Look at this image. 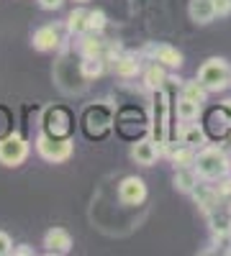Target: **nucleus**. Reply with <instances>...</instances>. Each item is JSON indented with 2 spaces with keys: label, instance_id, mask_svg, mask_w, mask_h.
Segmentation results:
<instances>
[{
  "label": "nucleus",
  "instance_id": "obj_1",
  "mask_svg": "<svg viewBox=\"0 0 231 256\" xmlns=\"http://www.w3.org/2000/svg\"><path fill=\"white\" fill-rule=\"evenodd\" d=\"M193 169L198 172V177L203 182H216V180H221L223 174L231 172V159L218 146H203L200 152L195 154Z\"/></svg>",
  "mask_w": 231,
  "mask_h": 256
},
{
  "label": "nucleus",
  "instance_id": "obj_2",
  "mask_svg": "<svg viewBox=\"0 0 231 256\" xmlns=\"http://www.w3.org/2000/svg\"><path fill=\"white\" fill-rule=\"evenodd\" d=\"M228 80H231V67L221 56L205 59L200 64V70H198V82L208 92H223L228 88Z\"/></svg>",
  "mask_w": 231,
  "mask_h": 256
},
{
  "label": "nucleus",
  "instance_id": "obj_3",
  "mask_svg": "<svg viewBox=\"0 0 231 256\" xmlns=\"http://www.w3.org/2000/svg\"><path fill=\"white\" fill-rule=\"evenodd\" d=\"M170 118H172V102H167L162 88L154 95V113H152V141L164 148L170 144Z\"/></svg>",
  "mask_w": 231,
  "mask_h": 256
},
{
  "label": "nucleus",
  "instance_id": "obj_4",
  "mask_svg": "<svg viewBox=\"0 0 231 256\" xmlns=\"http://www.w3.org/2000/svg\"><path fill=\"white\" fill-rule=\"evenodd\" d=\"M36 152H39L41 159L59 164V162H67L72 156V141L67 136H52V134L44 131L36 138Z\"/></svg>",
  "mask_w": 231,
  "mask_h": 256
},
{
  "label": "nucleus",
  "instance_id": "obj_5",
  "mask_svg": "<svg viewBox=\"0 0 231 256\" xmlns=\"http://www.w3.org/2000/svg\"><path fill=\"white\" fill-rule=\"evenodd\" d=\"M203 128L211 138H223L231 131V105L223 102V105H218V108H211L205 113Z\"/></svg>",
  "mask_w": 231,
  "mask_h": 256
},
{
  "label": "nucleus",
  "instance_id": "obj_6",
  "mask_svg": "<svg viewBox=\"0 0 231 256\" xmlns=\"http://www.w3.org/2000/svg\"><path fill=\"white\" fill-rule=\"evenodd\" d=\"M26 156H29V144L21 136H6L0 141V164L18 166Z\"/></svg>",
  "mask_w": 231,
  "mask_h": 256
},
{
  "label": "nucleus",
  "instance_id": "obj_7",
  "mask_svg": "<svg viewBox=\"0 0 231 256\" xmlns=\"http://www.w3.org/2000/svg\"><path fill=\"white\" fill-rule=\"evenodd\" d=\"M118 200L123 205H141L146 200V184L141 177H126L118 184Z\"/></svg>",
  "mask_w": 231,
  "mask_h": 256
},
{
  "label": "nucleus",
  "instance_id": "obj_8",
  "mask_svg": "<svg viewBox=\"0 0 231 256\" xmlns=\"http://www.w3.org/2000/svg\"><path fill=\"white\" fill-rule=\"evenodd\" d=\"M146 52H149L152 62L162 64V67H170V70H180L182 67V54L175 46H170V44H157V46H149Z\"/></svg>",
  "mask_w": 231,
  "mask_h": 256
},
{
  "label": "nucleus",
  "instance_id": "obj_9",
  "mask_svg": "<svg viewBox=\"0 0 231 256\" xmlns=\"http://www.w3.org/2000/svg\"><path fill=\"white\" fill-rule=\"evenodd\" d=\"M159 156V146L152 141V138H141L131 146V159L141 166H152Z\"/></svg>",
  "mask_w": 231,
  "mask_h": 256
},
{
  "label": "nucleus",
  "instance_id": "obj_10",
  "mask_svg": "<svg viewBox=\"0 0 231 256\" xmlns=\"http://www.w3.org/2000/svg\"><path fill=\"white\" fill-rule=\"evenodd\" d=\"M44 246H47V254H70L72 236L65 228H52V230H47V236H44Z\"/></svg>",
  "mask_w": 231,
  "mask_h": 256
},
{
  "label": "nucleus",
  "instance_id": "obj_11",
  "mask_svg": "<svg viewBox=\"0 0 231 256\" xmlns=\"http://www.w3.org/2000/svg\"><path fill=\"white\" fill-rule=\"evenodd\" d=\"M187 13H190V20L198 26H208L216 18V8L213 0H190L187 3Z\"/></svg>",
  "mask_w": 231,
  "mask_h": 256
},
{
  "label": "nucleus",
  "instance_id": "obj_12",
  "mask_svg": "<svg viewBox=\"0 0 231 256\" xmlns=\"http://www.w3.org/2000/svg\"><path fill=\"white\" fill-rule=\"evenodd\" d=\"M190 195H193L195 205L205 212V216H208L211 210H216V208H218V202H221V198H218V192H216V187H213V184H198V187L190 192Z\"/></svg>",
  "mask_w": 231,
  "mask_h": 256
},
{
  "label": "nucleus",
  "instance_id": "obj_13",
  "mask_svg": "<svg viewBox=\"0 0 231 256\" xmlns=\"http://www.w3.org/2000/svg\"><path fill=\"white\" fill-rule=\"evenodd\" d=\"M59 44H62V36H59L57 26H44L34 34V46L39 52H54Z\"/></svg>",
  "mask_w": 231,
  "mask_h": 256
},
{
  "label": "nucleus",
  "instance_id": "obj_14",
  "mask_svg": "<svg viewBox=\"0 0 231 256\" xmlns=\"http://www.w3.org/2000/svg\"><path fill=\"white\" fill-rule=\"evenodd\" d=\"M139 70H141V64H139V59L134 54H116L113 56V72L118 77H126V80L136 77Z\"/></svg>",
  "mask_w": 231,
  "mask_h": 256
},
{
  "label": "nucleus",
  "instance_id": "obj_15",
  "mask_svg": "<svg viewBox=\"0 0 231 256\" xmlns=\"http://www.w3.org/2000/svg\"><path fill=\"white\" fill-rule=\"evenodd\" d=\"M208 223H211L213 236H231V210H211L208 212Z\"/></svg>",
  "mask_w": 231,
  "mask_h": 256
},
{
  "label": "nucleus",
  "instance_id": "obj_16",
  "mask_svg": "<svg viewBox=\"0 0 231 256\" xmlns=\"http://www.w3.org/2000/svg\"><path fill=\"white\" fill-rule=\"evenodd\" d=\"M198 182H200V177H198V172H195L193 166L175 169V190L185 192V195H190V192L198 187Z\"/></svg>",
  "mask_w": 231,
  "mask_h": 256
},
{
  "label": "nucleus",
  "instance_id": "obj_17",
  "mask_svg": "<svg viewBox=\"0 0 231 256\" xmlns=\"http://www.w3.org/2000/svg\"><path fill=\"white\" fill-rule=\"evenodd\" d=\"M200 108H203L200 102H195V100H190V98L180 95V100H177V108H175V110H177V118H180L182 123H193V120H198Z\"/></svg>",
  "mask_w": 231,
  "mask_h": 256
},
{
  "label": "nucleus",
  "instance_id": "obj_18",
  "mask_svg": "<svg viewBox=\"0 0 231 256\" xmlns=\"http://www.w3.org/2000/svg\"><path fill=\"white\" fill-rule=\"evenodd\" d=\"M164 82H167V72H164V67L162 64H149V67L144 70V84H146V90H159V88H164Z\"/></svg>",
  "mask_w": 231,
  "mask_h": 256
},
{
  "label": "nucleus",
  "instance_id": "obj_19",
  "mask_svg": "<svg viewBox=\"0 0 231 256\" xmlns=\"http://www.w3.org/2000/svg\"><path fill=\"white\" fill-rule=\"evenodd\" d=\"M167 154H170L175 169H180V166H193V164H195V148L185 146V144L177 146V148H167Z\"/></svg>",
  "mask_w": 231,
  "mask_h": 256
},
{
  "label": "nucleus",
  "instance_id": "obj_20",
  "mask_svg": "<svg viewBox=\"0 0 231 256\" xmlns=\"http://www.w3.org/2000/svg\"><path fill=\"white\" fill-rule=\"evenodd\" d=\"M106 59L103 56H82V62H80V72H82V77L85 80H95V77H100L103 72H106V64H103Z\"/></svg>",
  "mask_w": 231,
  "mask_h": 256
},
{
  "label": "nucleus",
  "instance_id": "obj_21",
  "mask_svg": "<svg viewBox=\"0 0 231 256\" xmlns=\"http://www.w3.org/2000/svg\"><path fill=\"white\" fill-rule=\"evenodd\" d=\"M103 49H106V44L98 36H93V31L82 34V38H80V54L82 56H103Z\"/></svg>",
  "mask_w": 231,
  "mask_h": 256
},
{
  "label": "nucleus",
  "instance_id": "obj_22",
  "mask_svg": "<svg viewBox=\"0 0 231 256\" xmlns=\"http://www.w3.org/2000/svg\"><path fill=\"white\" fill-rule=\"evenodd\" d=\"M88 13H90V10H85V8L72 10V13H70V18H67V31H70V34H75V36L88 34Z\"/></svg>",
  "mask_w": 231,
  "mask_h": 256
},
{
  "label": "nucleus",
  "instance_id": "obj_23",
  "mask_svg": "<svg viewBox=\"0 0 231 256\" xmlns=\"http://www.w3.org/2000/svg\"><path fill=\"white\" fill-rule=\"evenodd\" d=\"M205 138H208V134H205V128H200V126H187L185 131H182V144L185 146H190V148H198V146H205Z\"/></svg>",
  "mask_w": 231,
  "mask_h": 256
},
{
  "label": "nucleus",
  "instance_id": "obj_24",
  "mask_svg": "<svg viewBox=\"0 0 231 256\" xmlns=\"http://www.w3.org/2000/svg\"><path fill=\"white\" fill-rule=\"evenodd\" d=\"M182 95L203 105V102L208 100V95H211V92H208V90L203 88V84H200L198 80H185V82H182Z\"/></svg>",
  "mask_w": 231,
  "mask_h": 256
},
{
  "label": "nucleus",
  "instance_id": "obj_25",
  "mask_svg": "<svg viewBox=\"0 0 231 256\" xmlns=\"http://www.w3.org/2000/svg\"><path fill=\"white\" fill-rule=\"evenodd\" d=\"M106 13L103 10H90L88 13V31H93V34H100L103 28H106Z\"/></svg>",
  "mask_w": 231,
  "mask_h": 256
},
{
  "label": "nucleus",
  "instance_id": "obj_26",
  "mask_svg": "<svg viewBox=\"0 0 231 256\" xmlns=\"http://www.w3.org/2000/svg\"><path fill=\"white\" fill-rule=\"evenodd\" d=\"M213 187H216V192H218V198H221V200H223V198H228V195H231V172H228V174H223L221 180H216V184H213Z\"/></svg>",
  "mask_w": 231,
  "mask_h": 256
},
{
  "label": "nucleus",
  "instance_id": "obj_27",
  "mask_svg": "<svg viewBox=\"0 0 231 256\" xmlns=\"http://www.w3.org/2000/svg\"><path fill=\"white\" fill-rule=\"evenodd\" d=\"M216 18H228L231 16V0H213Z\"/></svg>",
  "mask_w": 231,
  "mask_h": 256
},
{
  "label": "nucleus",
  "instance_id": "obj_28",
  "mask_svg": "<svg viewBox=\"0 0 231 256\" xmlns=\"http://www.w3.org/2000/svg\"><path fill=\"white\" fill-rule=\"evenodd\" d=\"M6 254H13V241L6 230H0V256H6Z\"/></svg>",
  "mask_w": 231,
  "mask_h": 256
},
{
  "label": "nucleus",
  "instance_id": "obj_29",
  "mask_svg": "<svg viewBox=\"0 0 231 256\" xmlns=\"http://www.w3.org/2000/svg\"><path fill=\"white\" fill-rule=\"evenodd\" d=\"M62 3H65V0H39V6L44 10H57V8H62Z\"/></svg>",
  "mask_w": 231,
  "mask_h": 256
},
{
  "label": "nucleus",
  "instance_id": "obj_30",
  "mask_svg": "<svg viewBox=\"0 0 231 256\" xmlns=\"http://www.w3.org/2000/svg\"><path fill=\"white\" fill-rule=\"evenodd\" d=\"M13 254H18V256H31V254H34V248H29V246H21V248H13Z\"/></svg>",
  "mask_w": 231,
  "mask_h": 256
},
{
  "label": "nucleus",
  "instance_id": "obj_31",
  "mask_svg": "<svg viewBox=\"0 0 231 256\" xmlns=\"http://www.w3.org/2000/svg\"><path fill=\"white\" fill-rule=\"evenodd\" d=\"M77 3H88V0H77Z\"/></svg>",
  "mask_w": 231,
  "mask_h": 256
},
{
  "label": "nucleus",
  "instance_id": "obj_32",
  "mask_svg": "<svg viewBox=\"0 0 231 256\" xmlns=\"http://www.w3.org/2000/svg\"><path fill=\"white\" fill-rule=\"evenodd\" d=\"M228 88H231V80H228Z\"/></svg>",
  "mask_w": 231,
  "mask_h": 256
},
{
  "label": "nucleus",
  "instance_id": "obj_33",
  "mask_svg": "<svg viewBox=\"0 0 231 256\" xmlns=\"http://www.w3.org/2000/svg\"><path fill=\"white\" fill-rule=\"evenodd\" d=\"M226 254H231V248H228V251H226Z\"/></svg>",
  "mask_w": 231,
  "mask_h": 256
},
{
  "label": "nucleus",
  "instance_id": "obj_34",
  "mask_svg": "<svg viewBox=\"0 0 231 256\" xmlns=\"http://www.w3.org/2000/svg\"><path fill=\"white\" fill-rule=\"evenodd\" d=\"M228 159H231V154H228Z\"/></svg>",
  "mask_w": 231,
  "mask_h": 256
},
{
  "label": "nucleus",
  "instance_id": "obj_35",
  "mask_svg": "<svg viewBox=\"0 0 231 256\" xmlns=\"http://www.w3.org/2000/svg\"><path fill=\"white\" fill-rule=\"evenodd\" d=\"M228 210H231V208H228Z\"/></svg>",
  "mask_w": 231,
  "mask_h": 256
}]
</instances>
